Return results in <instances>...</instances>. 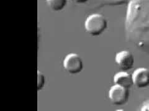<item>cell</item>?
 Segmentation results:
<instances>
[{
    "label": "cell",
    "mask_w": 149,
    "mask_h": 111,
    "mask_svg": "<svg viewBox=\"0 0 149 111\" xmlns=\"http://www.w3.org/2000/svg\"><path fill=\"white\" fill-rule=\"evenodd\" d=\"M109 98L114 105H123L129 100V89L116 84L112 86L109 91Z\"/></svg>",
    "instance_id": "7a4b0ae2"
},
{
    "label": "cell",
    "mask_w": 149,
    "mask_h": 111,
    "mask_svg": "<svg viewBox=\"0 0 149 111\" xmlns=\"http://www.w3.org/2000/svg\"><path fill=\"white\" fill-rule=\"evenodd\" d=\"M72 1L75 2L77 3H80V4H82V3H85L86 2H87L88 0H72Z\"/></svg>",
    "instance_id": "9c48e42d"
},
{
    "label": "cell",
    "mask_w": 149,
    "mask_h": 111,
    "mask_svg": "<svg viewBox=\"0 0 149 111\" xmlns=\"http://www.w3.org/2000/svg\"><path fill=\"white\" fill-rule=\"evenodd\" d=\"M108 27L106 18L100 14H93L86 18L85 27L86 32L92 36H99Z\"/></svg>",
    "instance_id": "6da1fadb"
},
{
    "label": "cell",
    "mask_w": 149,
    "mask_h": 111,
    "mask_svg": "<svg viewBox=\"0 0 149 111\" xmlns=\"http://www.w3.org/2000/svg\"><path fill=\"white\" fill-rule=\"evenodd\" d=\"M47 3L54 11H60L66 6L67 0H47Z\"/></svg>",
    "instance_id": "52a82bcc"
},
{
    "label": "cell",
    "mask_w": 149,
    "mask_h": 111,
    "mask_svg": "<svg viewBox=\"0 0 149 111\" xmlns=\"http://www.w3.org/2000/svg\"><path fill=\"white\" fill-rule=\"evenodd\" d=\"M114 82L116 85L129 89L133 85L132 76L126 71L119 72L114 76Z\"/></svg>",
    "instance_id": "8992f818"
},
{
    "label": "cell",
    "mask_w": 149,
    "mask_h": 111,
    "mask_svg": "<svg viewBox=\"0 0 149 111\" xmlns=\"http://www.w3.org/2000/svg\"><path fill=\"white\" fill-rule=\"evenodd\" d=\"M115 61L123 71H127L134 66V56L129 51H122L116 54Z\"/></svg>",
    "instance_id": "277c9868"
},
{
    "label": "cell",
    "mask_w": 149,
    "mask_h": 111,
    "mask_svg": "<svg viewBox=\"0 0 149 111\" xmlns=\"http://www.w3.org/2000/svg\"><path fill=\"white\" fill-rule=\"evenodd\" d=\"M63 67L71 74H77L82 71L83 62L80 56L76 53H70L65 58Z\"/></svg>",
    "instance_id": "3957f363"
},
{
    "label": "cell",
    "mask_w": 149,
    "mask_h": 111,
    "mask_svg": "<svg viewBox=\"0 0 149 111\" xmlns=\"http://www.w3.org/2000/svg\"><path fill=\"white\" fill-rule=\"evenodd\" d=\"M133 85L138 88H144L149 86V69L138 68L132 73Z\"/></svg>",
    "instance_id": "5b68a950"
},
{
    "label": "cell",
    "mask_w": 149,
    "mask_h": 111,
    "mask_svg": "<svg viewBox=\"0 0 149 111\" xmlns=\"http://www.w3.org/2000/svg\"><path fill=\"white\" fill-rule=\"evenodd\" d=\"M45 77L44 74L40 72L37 71V90L39 91L43 88L45 86Z\"/></svg>",
    "instance_id": "ba28073f"
}]
</instances>
